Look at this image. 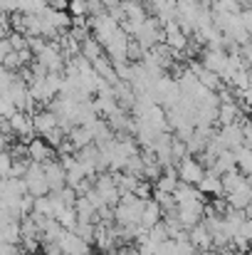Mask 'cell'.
<instances>
[{"mask_svg":"<svg viewBox=\"0 0 252 255\" xmlns=\"http://www.w3.org/2000/svg\"><path fill=\"white\" fill-rule=\"evenodd\" d=\"M149 238H151L154 243H164V241L168 238V228H166V221H164V218H161L156 226L149 228Z\"/></svg>","mask_w":252,"mask_h":255,"instance_id":"1f68e13d","label":"cell"},{"mask_svg":"<svg viewBox=\"0 0 252 255\" xmlns=\"http://www.w3.org/2000/svg\"><path fill=\"white\" fill-rule=\"evenodd\" d=\"M82 55L89 62H94V60H99V57L104 55V47H101V42H99L96 37H86L82 42Z\"/></svg>","mask_w":252,"mask_h":255,"instance_id":"484cf974","label":"cell"},{"mask_svg":"<svg viewBox=\"0 0 252 255\" xmlns=\"http://www.w3.org/2000/svg\"><path fill=\"white\" fill-rule=\"evenodd\" d=\"M75 211H77V221H86V223H96V208L86 201V196H77V203H75Z\"/></svg>","mask_w":252,"mask_h":255,"instance_id":"d4e9b609","label":"cell"},{"mask_svg":"<svg viewBox=\"0 0 252 255\" xmlns=\"http://www.w3.org/2000/svg\"><path fill=\"white\" fill-rule=\"evenodd\" d=\"M12 52V45H10V40L5 37V40H0V65L5 62V57Z\"/></svg>","mask_w":252,"mask_h":255,"instance_id":"ab89813d","label":"cell"},{"mask_svg":"<svg viewBox=\"0 0 252 255\" xmlns=\"http://www.w3.org/2000/svg\"><path fill=\"white\" fill-rule=\"evenodd\" d=\"M245 218H250V221H252V201H250V206L245 208Z\"/></svg>","mask_w":252,"mask_h":255,"instance_id":"7bdbcfd3","label":"cell"},{"mask_svg":"<svg viewBox=\"0 0 252 255\" xmlns=\"http://www.w3.org/2000/svg\"><path fill=\"white\" fill-rule=\"evenodd\" d=\"M42 139H45V141H47L52 149H60V146H62V141L67 139V131H65L60 124H57V127H52L50 131H45V134H42Z\"/></svg>","mask_w":252,"mask_h":255,"instance_id":"f546056e","label":"cell"},{"mask_svg":"<svg viewBox=\"0 0 252 255\" xmlns=\"http://www.w3.org/2000/svg\"><path fill=\"white\" fill-rule=\"evenodd\" d=\"M0 255H22V251L17 246H12V243H2L0 241Z\"/></svg>","mask_w":252,"mask_h":255,"instance_id":"f35d334b","label":"cell"},{"mask_svg":"<svg viewBox=\"0 0 252 255\" xmlns=\"http://www.w3.org/2000/svg\"><path fill=\"white\" fill-rule=\"evenodd\" d=\"M161 218H164L161 206H159L154 198H149V201L144 203V211H141V226H144V228H151V226H156Z\"/></svg>","mask_w":252,"mask_h":255,"instance_id":"ffe728a7","label":"cell"},{"mask_svg":"<svg viewBox=\"0 0 252 255\" xmlns=\"http://www.w3.org/2000/svg\"><path fill=\"white\" fill-rule=\"evenodd\" d=\"M129 45H131L129 32H126L124 27H119V30L111 35V40L104 45V50H106V55H109L111 62H121V60H129Z\"/></svg>","mask_w":252,"mask_h":255,"instance_id":"277c9868","label":"cell"},{"mask_svg":"<svg viewBox=\"0 0 252 255\" xmlns=\"http://www.w3.org/2000/svg\"><path fill=\"white\" fill-rule=\"evenodd\" d=\"M67 12H70L72 17L89 15V2H86V0H70V2H67Z\"/></svg>","mask_w":252,"mask_h":255,"instance_id":"d6a6232c","label":"cell"},{"mask_svg":"<svg viewBox=\"0 0 252 255\" xmlns=\"http://www.w3.org/2000/svg\"><path fill=\"white\" fill-rule=\"evenodd\" d=\"M32 211H35V213H40V216H45V218H55V203H52L50 193H47V196H37V198H35Z\"/></svg>","mask_w":252,"mask_h":255,"instance_id":"f1b7e54d","label":"cell"},{"mask_svg":"<svg viewBox=\"0 0 252 255\" xmlns=\"http://www.w3.org/2000/svg\"><path fill=\"white\" fill-rule=\"evenodd\" d=\"M15 112H17L15 102L10 97H0V119H10Z\"/></svg>","mask_w":252,"mask_h":255,"instance_id":"836d02e7","label":"cell"},{"mask_svg":"<svg viewBox=\"0 0 252 255\" xmlns=\"http://www.w3.org/2000/svg\"><path fill=\"white\" fill-rule=\"evenodd\" d=\"M250 85H252V67H250Z\"/></svg>","mask_w":252,"mask_h":255,"instance_id":"f6af8a7d","label":"cell"},{"mask_svg":"<svg viewBox=\"0 0 252 255\" xmlns=\"http://www.w3.org/2000/svg\"><path fill=\"white\" fill-rule=\"evenodd\" d=\"M27 156H30V161L45 164V161L52 159V146H50L42 136H35V139L27 144Z\"/></svg>","mask_w":252,"mask_h":255,"instance_id":"5bb4252c","label":"cell"},{"mask_svg":"<svg viewBox=\"0 0 252 255\" xmlns=\"http://www.w3.org/2000/svg\"><path fill=\"white\" fill-rule=\"evenodd\" d=\"M2 151H7V139H5V136H0V154H2Z\"/></svg>","mask_w":252,"mask_h":255,"instance_id":"b9f144b4","label":"cell"},{"mask_svg":"<svg viewBox=\"0 0 252 255\" xmlns=\"http://www.w3.org/2000/svg\"><path fill=\"white\" fill-rule=\"evenodd\" d=\"M173 198L175 203H185V201H205V193L200 188H195L193 183H185V181H178L175 191H173Z\"/></svg>","mask_w":252,"mask_h":255,"instance_id":"e0dca14e","label":"cell"},{"mask_svg":"<svg viewBox=\"0 0 252 255\" xmlns=\"http://www.w3.org/2000/svg\"><path fill=\"white\" fill-rule=\"evenodd\" d=\"M40 231H42V233H40V241H42V243H57L60 236L65 233V228L57 223V218H47Z\"/></svg>","mask_w":252,"mask_h":255,"instance_id":"7402d4cb","label":"cell"},{"mask_svg":"<svg viewBox=\"0 0 252 255\" xmlns=\"http://www.w3.org/2000/svg\"><path fill=\"white\" fill-rule=\"evenodd\" d=\"M220 178H223V188H225V193H230V191H233V188H238V186H240V183H243L248 176H245L243 171L230 169V171H225Z\"/></svg>","mask_w":252,"mask_h":255,"instance_id":"83f0119b","label":"cell"},{"mask_svg":"<svg viewBox=\"0 0 252 255\" xmlns=\"http://www.w3.org/2000/svg\"><path fill=\"white\" fill-rule=\"evenodd\" d=\"M82 241H86V243H94V223H86V221H77V226L72 228Z\"/></svg>","mask_w":252,"mask_h":255,"instance_id":"4dcf8cb0","label":"cell"},{"mask_svg":"<svg viewBox=\"0 0 252 255\" xmlns=\"http://www.w3.org/2000/svg\"><path fill=\"white\" fill-rule=\"evenodd\" d=\"M190 70L195 72V77H198V82L205 87V89H210V92H218L220 87H223V80H220V75L218 72H210V70H205L200 62H193L190 65Z\"/></svg>","mask_w":252,"mask_h":255,"instance_id":"9a60e30c","label":"cell"},{"mask_svg":"<svg viewBox=\"0 0 252 255\" xmlns=\"http://www.w3.org/2000/svg\"><path fill=\"white\" fill-rule=\"evenodd\" d=\"M240 20H243V25H245V32L252 37V5L240 10Z\"/></svg>","mask_w":252,"mask_h":255,"instance_id":"8d00e7d4","label":"cell"},{"mask_svg":"<svg viewBox=\"0 0 252 255\" xmlns=\"http://www.w3.org/2000/svg\"><path fill=\"white\" fill-rule=\"evenodd\" d=\"M114 181H116L119 193H134L141 178L134 176V173H129V171H116V173H114Z\"/></svg>","mask_w":252,"mask_h":255,"instance_id":"cb8c5ba5","label":"cell"},{"mask_svg":"<svg viewBox=\"0 0 252 255\" xmlns=\"http://www.w3.org/2000/svg\"><path fill=\"white\" fill-rule=\"evenodd\" d=\"M144 203H146V201H141V198L134 196V193H121V196H119V203L114 206V221H116V226L141 223Z\"/></svg>","mask_w":252,"mask_h":255,"instance_id":"6da1fadb","label":"cell"},{"mask_svg":"<svg viewBox=\"0 0 252 255\" xmlns=\"http://www.w3.org/2000/svg\"><path fill=\"white\" fill-rule=\"evenodd\" d=\"M22 178H25V183H27V193H32L35 198H37V196H47V193H50V183H47V178H45V169H42V164L30 161Z\"/></svg>","mask_w":252,"mask_h":255,"instance_id":"3957f363","label":"cell"},{"mask_svg":"<svg viewBox=\"0 0 252 255\" xmlns=\"http://www.w3.org/2000/svg\"><path fill=\"white\" fill-rule=\"evenodd\" d=\"M188 241L195 246V251H200V253H210L213 251V236H210V231H208V226L200 221V223H195L193 228H188Z\"/></svg>","mask_w":252,"mask_h":255,"instance_id":"7c38bea8","label":"cell"},{"mask_svg":"<svg viewBox=\"0 0 252 255\" xmlns=\"http://www.w3.org/2000/svg\"><path fill=\"white\" fill-rule=\"evenodd\" d=\"M151 97L161 107H173L180 99V87L175 82V77H159L151 87Z\"/></svg>","mask_w":252,"mask_h":255,"instance_id":"7a4b0ae2","label":"cell"},{"mask_svg":"<svg viewBox=\"0 0 252 255\" xmlns=\"http://www.w3.org/2000/svg\"><path fill=\"white\" fill-rule=\"evenodd\" d=\"M175 216L183 223V228H193L205 216V201H185L175 206Z\"/></svg>","mask_w":252,"mask_h":255,"instance_id":"5b68a950","label":"cell"},{"mask_svg":"<svg viewBox=\"0 0 252 255\" xmlns=\"http://www.w3.org/2000/svg\"><path fill=\"white\" fill-rule=\"evenodd\" d=\"M89 255H91V253H89Z\"/></svg>","mask_w":252,"mask_h":255,"instance_id":"7dc6e473","label":"cell"},{"mask_svg":"<svg viewBox=\"0 0 252 255\" xmlns=\"http://www.w3.org/2000/svg\"><path fill=\"white\" fill-rule=\"evenodd\" d=\"M198 188H200L205 196H225L223 178H220V176H213V173H205V176H203V181L198 183Z\"/></svg>","mask_w":252,"mask_h":255,"instance_id":"44dd1931","label":"cell"},{"mask_svg":"<svg viewBox=\"0 0 252 255\" xmlns=\"http://www.w3.org/2000/svg\"><path fill=\"white\" fill-rule=\"evenodd\" d=\"M164 45L173 52H185L188 50V35L180 30V25L175 20L164 25Z\"/></svg>","mask_w":252,"mask_h":255,"instance_id":"30bf717a","label":"cell"},{"mask_svg":"<svg viewBox=\"0 0 252 255\" xmlns=\"http://www.w3.org/2000/svg\"><path fill=\"white\" fill-rule=\"evenodd\" d=\"M10 166H12V156H10V151H2L0 154V178H7Z\"/></svg>","mask_w":252,"mask_h":255,"instance_id":"d590c367","label":"cell"},{"mask_svg":"<svg viewBox=\"0 0 252 255\" xmlns=\"http://www.w3.org/2000/svg\"><path fill=\"white\" fill-rule=\"evenodd\" d=\"M240 233L248 238V243L252 246V221L250 218H245V223H243V228H240Z\"/></svg>","mask_w":252,"mask_h":255,"instance_id":"60d3db41","label":"cell"},{"mask_svg":"<svg viewBox=\"0 0 252 255\" xmlns=\"http://www.w3.org/2000/svg\"><path fill=\"white\" fill-rule=\"evenodd\" d=\"M27 255H32V253H27Z\"/></svg>","mask_w":252,"mask_h":255,"instance_id":"bcb514c9","label":"cell"},{"mask_svg":"<svg viewBox=\"0 0 252 255\" xmlns=\"http://www.w3.org/2000/svg\"><path fill=\"white\" fill-rule=\"evenodd\" d=\"M198 251H195V246L185 238V241H175V251H173V255H195Z\"/></svg>","mask_w":252,"mask_h":255,"instance_id":"e575fe53","label":"cell"},{"mask_svg":"<svg viewBox=\"0 0 252 255\" xmlns=\"http://www.w3.org/2000/svg\"><path fill=\"white\" fill-rule=\"evenodd\" d=\"M55 218H57V223L62 228H75L77 226V211H75V206H62L55 213Z\"/></svg>","mask_w":252,"mask_h":255,"instance_id":"4316f807","label":"cell"},{"mask_svg":"<svg viewBox=\"0 0 252 255\" xmlns=\"http://www.w3.org/2000/svg\"><path fill=\"white\" fill-rule=\"evenodd\" d=\"M200 65L210 72H218L223 75L228 70V52L223 47H203V55H200Z\"/></svg>","mask_w":252,"mask_h":255,"instance_id":"9c48e42d","label":"cell"},{"mask_svg":"<svg viewBox=\"0 0 252 255\" xmlns=\"http://www.w3.org/2000/svg\"><path fill=\"white\" fill-rule=\"evenodd\" d=\"M233 154H235V166H238V171H243L245 176H252V149H248L245 144H240V146L233 149Z\"/></svg>","mask_w":252,"mask_h":255,"instance_id":"603a6c76","label":"cell"},{"mask_svg":"<svg viewBox=\"0 0 252 255\" xmlns=\"http://www.w3.org/2000/svg\"><path fill=\"white\" fill-rule=\"evenodd\" d=\"M42 255H65L60 243H42Z\"/></svg>","mask_w":252,"mask_h":255,"instance_id":"74e56055","label":"cell"},{"mask_svg":"<svg viewBox=\"0 0 252 255\" xmlns=\"http://www.w3.org/2000/svg\"><path fill=\"white\" fill-rule=\"evenodd\" d=\"M94 188L99 191V196L104 198V203L109 206H116L119 203V188H116V181H114V173L111 171H99L94 176Z\"/></svg>","mask_w":252,"mask_h":255,"instance_id":"8992f818","label":"cell"},{"mask_svg":"<svg viewBox=\"0 0 252 255\" xmlns=\"http://www.w3.org/2000/svg\"><path fill=\"white\" fill-rule=\"evenodd\" d=\"M240 2H245V5H252V0H240Z\"/></svg>","mask_w":252,"mask_h":255,"instance_id":"ee69618b","label":"cell"},{"mask_svg":"<svg viewBox=\"0 0 252 255\" xmlns=\"http://www.w3.org/2000/svg\"><path fill=\"white\" fill-rule=\"evenodd\" d=\"M218 122L225 127V124H235V122H243V107L238 102H220L218 107Z\"/></svg>","mask_w":252,"mask_h":255,"instance_id":"2e32d148","label":"cell"},{"mask_svg":"<svg viewBox=\"0 0 252 255\" xmlns=\"http://www.w3.org/2000/svg\"><path fill=\"white\" fill-rule=\"evenodd\" d=\"M42 169H45V178H47V183H50V191H60L62 186H67V171L60 164V159L45 161Z\"/></svg>","mask_w":252,"mask_h":255,"instance_id":"8fae6325","label":"cell"},{"mask_svg":"<svg viewBox=\"0 0 252 255\" xmlns=\"http://www.w3.org/2000/svg\"><path fill=\"white\" fill-rule=\"evenodd\" d=\"M67 139H70V141L75 144V149H84V146L94 144V134H91V129H89L86 124L72 127V129L67 131Z\"/></svg>","mask_w":252,"mask_h":255,"instance_id":"d6986e66","label":"cell"},{"mask_svg":"<svg viewBox=\"0 0 252 255\" xmlns=\"http://www.w3.org/2000/svg\"><path fill=\"white\" fill-rule=\"evenodd\" d=\"M32 124H35V131L42 136L45 131H50L52 127H57V117H55L52 109H37L32 114Z\"/></svg>","mask_w":252,"mask_h":255,"instance_id":"ac0fdd59","label":"cell"},{"mask_svg":"<svg viewBox=\"0 0 252 255\" xmlns=\"http://www.w3.org/2000/svg\"><path fill=\"white\" fill-rule=\"evenodd\" d=\"M203 176H205V166H203L198 159H193L190 154L178 161V178H180V181L198 186V183L203 181Z\"/></svg>","mask_w":252,"mask_h":255,"instance_id":"ba28073f","label":"cell"},{"mask_svg":"<svg viewBox=\"0 0 252 255\" xmlns=\"http://www.w3.org/2000/svg\"><path fill=\"white\" fill-rule=\"evenodd\" d=\"M225 201H228L230 208H235V211H245V208L250 206V201H252V186L248 183V178H245L238 188H233L230 193H225Z\"/></svg>","mask_w":252,"mask_h":255,"instance_id":"4fadbf2b","label":"cell"},{"mask_svg":"<svg viewBox=\"0 0 252 255\" xmlns=\"http://www.w3.org/2000/svg\"><path fill=\"white\" fill-rule=\"evenodd\" d=\"M57 243H60V248H62L65 255H89L91 253V243L82 241L72 228H65V233L60 236Z\"/></svg>","mask_w":252,"mask_h":255,"instance_id":"52a82bcc","label":"cell"}]
</instances>
